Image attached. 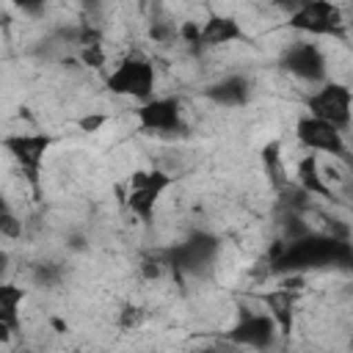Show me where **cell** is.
<instances>
[{
    "label": "cell",
    "instance_id": "cell-9",
    "mask_svg": "<svg viewBox=\"0 0 353 353\" xmlns=\"http://www.w3.org/2000/svg\"><path fill=\"white\" fill-rule=\"evenodd\" d=\"M279 325L270 314H262V312H251V314H243V320L232 328V339L240 342V345H251V347H268L273 345L276 339Z\"/></svg>",
    "mask_w": 353,
    "mask_h": 353
},
{
    "label": "cell",
    "instance_id": "cell-15",
    "mask_svg": "<svg viewBox=\"0 0 353 353\" xmlns=\"http://www.w3.org/2000/svg\"><path fill=\"white\" fill-rule=\"evenodd\" d=\"M0 229H3V234H6V237H19V234H22V223L14 218V212H11L8 207L3 210V221H0Z\"/></svg>",
    "mask_w": 353,
    "mask_h": 353
},
{
    "label": "cell",
    "instance_id": "cell-20",
    "mask_svg": "<svg viewBox=\"0 0 353 353\" xmlns=\"http://www.w3.org/2000/svg\"><path fill=\"white\" fill-rule=\"evenodd\" d=\"M85 3H88V0H85Z\"/></svg>",
    "mask_w": 353,
    "mask_h": 353
},
{
    "label": "cell",
    "instance_id": "cell-5",
    "mask_svg": "<svg viewBox=\"0 0 353 353\" xmlns=\"http://www.w3.org/2000/svg\"><path fill=\"white\" fill-rule=\"evenodd\" d=\"M345 130L334 127L331 121L325 119H317L312 113L301 116L298 124H295V138L298 143L306 149V152H314V154H328V157H336L342 160L347 154V143L342 138Z\"/></svg>",
    "mask_w": 353,
    "mask_h": 353
},
{
    "label": "cell",
    "instance_id": "cell-13",
    "mask_svg": "<svg viewBox=\"0 0 353 353\" xmlns=\"http://www.w3.org/2000/svg\"><path fill=\"white\" fill-rule=\"evenodd\" d=\"M248 80L240 74H226L221 77L212 88H207V97L218 105H243L248 99Z\"/></svg>",
    "mask_w": 353,
    "mask_h": 353
},
{
    "label": "cell",
    "instance_id": "cell-6",
    "mask_svg": "<svg viewBox=\"0 0 353 353\" xmlns=\"http://www.w3.org/2000/svg\"><path fill=\"white\" fill-rule=\"evenodd\" d=\"M3 146L17 160L19 171L28 176V182L36 185L41 163H44V154L50 149V135H44V132H14V135H8L3 141Z\"/></svg>",
    "mask_w": 353,
    "mask_h": 353
},
{
    "label": "cell",
    "instance_id": "cell-12",
    "mask_svg": "<svg viewBox=\"0 0 353 353\" xmlns=\"http://www.w3.org/2000/svg\"><path fill=\"white\" fill-rule=\"evenodd\" d=\"M295 290L298 287H276L265 295V306H268V314L276 320L279 331L281 334H290L292 331V314H295Z\"/></svg>",
    "mask_w": 353,
    "mask_h": 353
},
{
    "label": "cell",
    "instance_id": "cell-8",
    "mask_svg": "<svg viewBox=\"0 0 353 353\" xmlns=\"http://www.w3.org/2000/svg\"><path fill=\"white\" fill-rule=\"evenodd\" d=\"M284 66H287V72H292L295 77H301V80H306L312 85H320V83L328 80L325 58H323L320 47L312 44V41H295L292 47H287Z\"/></svg>",
    "mask_w": 353,
    "mask_h": 353
},
{
    "label": "cell",
    "instance_id": "cell-16",
    "mask_svg": "<svg viewBox=\"0 0 353 353\" xmlns=\"http://www.w3.org/2000/svg\"><path fill=\"white\" fill-rule=\"evenodd\" d=\"M141 320H143V309H138V306H124L121 309V328H138L141 325Z\"/></svg>",
    "mask_w": 353,
    "mask_h": 353
},
{
    "label": "cell",
    "instance_id": "cell-4",
    "mask_svg": "<svg viewBox=\"0 0 353 353\" xmlns=\"http://www.w3.org/2000/svg\"><path fill=\"white\" fill-rule=\"evenodd\" d=\"M171 185V174L160 171V168H149V171H135L130 176V188H127V210L141 221V223H152L154 218V207L160 201V196L165 193V188Z\"/></svg>",
    "mask_w": 353,
    "mask_h": 353
},
{
    "label": "cell",
    "instance_id": "cell-19",
    "mask_svg": "<svg viewBox=\"0 0 353 353\" xmlns=\"http://www.w3.org/2000/svg\"><path fill=\"white\" fill-rule=\"evenodd\" d=\"M350 345H353V339H350Z\"/></svg>",
    "mask_w": 353,
    "mask_h": 353
},
{
    "label": "cell",
    "instance_id": "cell-3",
    "mask_svg": "<svg viewBox=\"0 0 353 353\" xmlns=\"http://www.w3.org/2000/svg\"><path fill=\"white\" fill-rule=\"evenodd\" d=\"M290 28L309 36H334L342 39L350 28L345 11L334 0H309L290 14Z\"/></svg>",
    "mask_w": 353,
    "mask_h": 353
},
{
    "label": "cell",
    "instance_id": "cell-17",
    "mask_svg": "<svg viewBox=\"0 0 353 353\" xmlns=\"http://www.w3.org/2000/svg\"><path fill=\"white\" fill-rule=\"evenodd\" d=\"M11 3H14L19 11H25V14H41L50 0H11Z\"/></svg>",
    "mask_w": 353,
    "mask_h": 353
},
{
    "label": "cell",
    "instance_id": "cell-2",
    "mask_svg": "<svg viewBox=\"0 0 353 353\" xmlns=\"http://www.w3.org/2000/svg\"><path fill=\"white\" fill-rule=\"evenodd\" d=\"M306 110L339 130H347L353 121V88L336 80H325L306 94Z\"/></svg>",
    "mask_w": 353,
    "mask_h": 353
},
{
    "label": "cell",
    "instance_id": "cell-11",
    "mask_svg": "<svg viewBox=\"0 0 353 353\" xmlns=\"http://www.w3.org/2000/svg\"><path fill=\"white\" fill-rule=\"evenodd\" d=\"M295 185L301 190H306L309 196H323V199H334V190L331 185L325 182L323 176V168H320V157L314 152L303 154L295 165Z\"/></svg>",
    "mask_w": 353,
    "mask_h": 353
},
{
    "label": "cell",
    "instance_id": "cell-10",
    "mask_svg": "<svg viewBox=\"0 0 353 353\" xmlns=\"http://www.w3.org/2000/svg\"><path fill=\"white\" fill-rule=\"evenodd\" d=\"M234 41H245V30L240 28V22L232 19V17L212 14L201 25V33H199V44L196 47H226V44H234Z\"/></svg>",
    "mask_w": 353,
    "mask_h": 353
},
{
    "label": "cell",
    "instance_id": "cell-1",
    "mask_svg": "<svg viewBox=\"0 0 353 353\" xmlns=\"http://www.w3.org/2000/svg\"><path fill=\"white\" fill-rule=\"evenodd\" d=\"M105 85L110 94H121V97H132L138 102H146L154 97V85H157L154 63L149 58H141V55H127L108 74Z\"/></svg>",
    "mask_w": 353,
    "mask_h": 353
},
{
    "label": "cell",
    "instance_id": "cell-14",
    "mask_svg": "<svg viewBox=\"0 0 353 353\" xmlns=\"http://www.w3.org/2000/svg\"><path fill=\"white\" fill-rule=\"evenodd\" d=\"M19 309H22V287L3 284L0 287V328L3 336L19 328Z\"/></svg>",
    "mask_w": 353,
    "mask_h": 353
},
{
    "label": "cell",
    "instance_id": "cell-18",
    "mask_svg": "<svg viewBox=\"0 0 353 353\" xmlns=\"http://www.w3.org/2000/svg\"><path fill=\"white\" fill-rule=\"evenodd\" d=\"M102 121H105V116H91V119H83V121H80V127L91 132V130H97V127H99Z\"/></svg>",
    "mask_w": 353,
    "mask_h": 353
},
{
    "label": "cell",
    "instance_id": "cell-7",
    "mask_svg": "<svg viewBox=\"0 0 353 353\" xmlns=\"http://www.w3.org/2000/svg\"><path fill=\"white\" fill-rule=\"evenodd\" d=\"M138 121L143 130L157 132V135H174V132L185 130L182 105L176 97H152V99L141 102Z\"/></svg>",
    "mask_w": 353,
    "mask_h": 353
}]
</instances>
